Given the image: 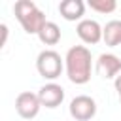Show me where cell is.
<instances>
[{"label": "cell", "mask_w": 121, "mask_h": 121, "mask_svg": "<svg viewBox=\"0 0 121 121\" xmlns=\"http://www.w3.org/2000/svg\"><path fill=\"white\" fill-rule=\"evenodd\" d=\"M66 76L76 85H85L91 79L93 70V57L85 45H72L64 57Z\"/></svg>", "instance_id": "obj_1"}, {"label": "cell", "mask_w": 121, "mask_h": 121, "mask_svg": "<svg viewBox=\"0 0 121 121\" xmlns=\"http://www.w3.org/2000/svg\"><path fill=\"white\" fill-rule=\"evenodd\" d=\"M13 13H15L17 21L21 23V26L26 34H36L38 36V32L47 23L43 11L32 0H17L15 6H13Z\"/></svg>", "instance_id": "obj_2"}, {"label": "cell", "mask_w": 121, "mask_h": 121, "mask_svg": "<svg viewBox=\"0 0 121 121\" xmlns=\"http://www.w3.org/2000/svg\"><path fill=\"white\" fill-rule=\"evenodd\" d=\"M36 68H38V74L43 78V79H57L64 68V62L60 59V55L53 49H43L38 59H36Z\"/></svg>", "instance_id": "obj_3"}, {"label": "cell", "mask_w": 121, "mask_h": 121, "mask_svg": "<svg viewBox=\"0 0 121 121\" xmlns=\"http://www.w3.org/2000/svg\"><path fill=\"white\" fill-rule=\"evenodd\" d=\"M68 110L76 121H89L96 113V102H95V98H91L87 95H79V96L72 98Z\"/></svg>", "instance_id": "obj_4"}, {"label": "cell", "mask_w": 121, "mask_h": 121, "mask_svg": "<svg viewBox=\"0 0 121 121\" xmlns=\"http://www.w3.org/2000/svg\"><path fill=\"white\" fill-rule=\"evenodd\" d=\"M40 108H42V102H40V96L36 93L23 91L15 98V110L23 119H34L38 115Z\"/></svg>", "instance_id": "obj_5"}, {"label": "cell", "mask_w": 121, "mask_h": 121, "mask_svg": "<svg viewBox=\"0 0 121 121\" xmlns=\"http://www.w3.org/2000/svg\"><path fill=\"white\" fill-rule=\"evenodd\" d=\"M76 32L79 36V40L83 43H89V45H95L102 40V32H104V26L98 25V21L95 19H81L76 26Z\"/></svg>", "instance_id": "obj_6"}, {"label": "cell", "mask_w": 121, "mask_h": 121, "mask_svg": "<svg viewBox=\"0 0 121 121\" xmlns=\"http://www.w3.org/2000/svg\"><path fill=\"white\" fill-rule=\"evenodd\" d=\"M96 74L104 79H113L121 74V59L113 53H102L96 59Z\"/></svg>", "instance_id": "obj_7"}, {"label": "cell", "mask_w": 121, "mask_h": 121, "mask_svg": "<svg viewBox=\"0 0 121 121\" xmlns=\"http://www.w3.org/2000/svg\"><path fill=\"white\" fill-rule=\"evenodd\" d=\"M38 96H40L42 106H45V108H57L64 100V89L59 83L51 81V83H45L43 87H40Z\"/></svg>", "instance_id": "obj_8"}, {"label": "cell", "mask_w": 121, "mask_h": 121, "mask_svg": "<svg viewBox=\"0 0 121 121\" xmlns=\"http://www.w3.org/2000/svg\"><path fill=\"white\" fill-rule=\"evenodd\" d=\"M59 13L66 21H81L85 13V4L83 0H62L59 4Z\"/></svg>", "instance_id": "obj_9"}, {"label": "cell", "mask_w": 121, "mask_h": 121, "mask_svg": "<svg viewBox=\"0 0 121 121\" xmlns=\"http://www.w3.org/2000/svg\"><path fill=\"white\" fill-rule=\"evenodd\" d=\"M102 40L110 47L121 45V21L119 19H113V21H108L106 23L104 32H102Z\"/></svg>", "instance_id": "obj_10"}, {"label": "cell", "mask_w": 121, "mask_h": 121, "mask_svg": "<svg viewBox=\"0 0 121 121\" xmlns=\"http://www.w3.org/2000/svg\"><path fill=\"white\" fill-rule=\"evenodd\" d=\"M38 38H40V42H42L43 45H55V43H59V40H60V28H59L53 21H47V23L43 25V28L38 32Z\"/></svg>", "instance_id": "obj_11"}, {"label": "cell", "mask_w": 121, "mask_h": 121, "mask_svg": "<svg viewBox=\"0 0 121 121\" xmlns=\"http://www.w3.org/2000/svg\"><path fill=\"white\" fill-rule=\"evenodd\" d=\"M87 6L98 13H112V11H115L117 2L115 0H89Z\"/></svg>", "instance_id": "obj_12"}, {"label": "cell", "mask_w": 121, "mask_h": 121, "mask_svg": "<svg viewBox=\"0 0 121 121\" xmlns=\"http://www.w3.org/2000/svg\"><path fill=\"white\" fill-rule=\"evenodd\" d=\"M0 30H2V43H0V45H6V40H8V26L2 23V25H0Z\"/></svg>", "instance_id": "obj_13"}, {"label": "cell", "mask_w": 121, "mask_h": 121, "mask_svg": "<svg viewBox=\"0 0 121 121\" xmlns=\"http://www.w3.org/2000/svg\"><path fill=\"white\" fill-rule=\"evenodd\" d=\"M113 83H115V91H117V95L121 96V74L115 78V81H113Z\"/></svg>", "instance_id": "obj_14"}, {"label": "cell", "mask_w": 121, "mask_h": 121, "mask_svg": "<svg viewBox=\"0 0 121 121\" xmlns=\"http://www.w3.org/2000/svg\"><path fill=\"white\" fill-rule=\"evenodd\" d=\"M119 102H121V96H119Z\"/></svg>", "instance_id": "obj_15"}]
</instances>
